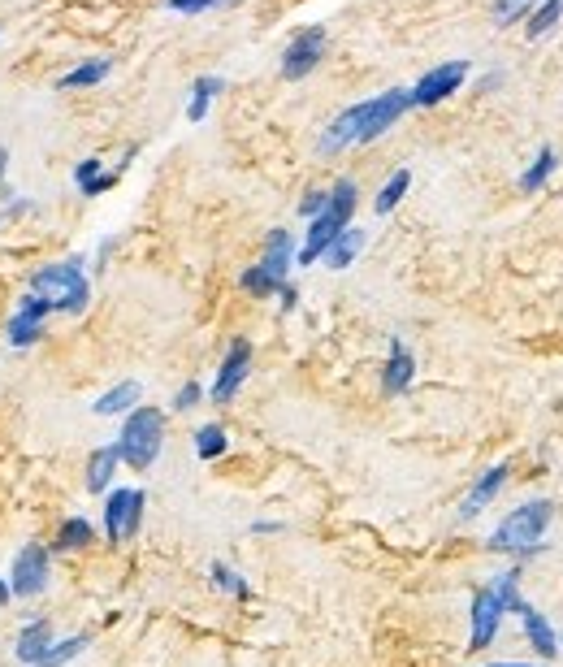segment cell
I'll use <instances>...</instances> for the list:
<instances>
[{
    "mask_svg": "<svg viewBox=\"0 0 563 667\" xmlns=\"http://www.w3.org/2000/svg\"><path fill=\"white\" fill-rule=\"evenodd\" d=\"M31 291L44 295L52 312H65V317H83L91 304V282L78 260H61V265H44L31 273Z\"/></svg>",
    "mask_w": 563,
    "mask_h": 667,
    "instance_id": "6da1fadb",
    "label": "cell"
},
{
    "mask_svg": "<svg viewBox=\"0 0 563 667\" xmlns=\"http://www.w3.org/2000/svg\"><path fill=\"white\" fill-rule=\"evenodd\" d=\"M117 455H122V464H130L135 473H148L156 464V455L165 447V412L156 408H135L126 412L122 421V434H117Z\"/></svg>",
    "mask_w": 563,
    "mask_h": 667,
    "instance_id": "7a4b0ae2",
    "label": "cell"
},
{
    "mask_svg": "<svg viewBox=\"0 0 563 667\" xmlns=\"http://www.w3.org/2000/svg\"><path fill=\"white\" fill-rule=\"evenodd\" d=\"M555 516V503L551 499H533L525 507H516L512 516H503V525L490 533V551H503V555H533L542 546V533L551 525Z\"/></svg>",
    "mask_w": 563,
    "mask_h": 667,
    "instance_id": "3957f363",
    "label": "cell"
},
{
    "mask_svg": "<svg viewBox=\"0 0 563 667\" xmlns=\"http://www.w3.org/2000/svg\"><path fill=\"white\" fill-rule=\"evenodd\" d=\"M356 182L343 178V182H334V191H330V204H325V213L321 217H312V226H308V239L304 247H299V265H317V260L325 256V247H330L338 239V230H347L351 226V213H356Z\"/></svg>",
    "mask_w": 563,
    "mask_h": 667,
    "instance_id": "277c9868",
    "label": "cell"
},
{
    "mask_svg": "<svg viewBox=\"0 0 563 667\" xmlns=\"http://www.w3.org/2000/svg\"><path fill=\"white\" fill-rule=\"evenodd\" d=\"M408 109H412V91H408V87H390V91H382V96H373V100H360V130H356V143L382 139L386 130L395 126Z\"/></svg>",
    "mask_w": 563,
    "mask_h": 667,
    "instance_id": "5b68a950",
    "label": "cell"
},
{
    "mask_svg": "<svg viewBox=\"0 0 563 667\" xmlns=\"http://www.w3.org/2000/svg\"><path fill=\"white\" fill-rule=\"evenodd\" d=\"M143 503H148V499H143V490H130V486L109 490V499H104V538H109L113 546L130 542L139 533Z\"/></svg>",
    "mask_w": 563,
    "mask_h": 667,
    "instance_id": "8992f818",
    "label": "cell"
},
{
    "mask_svg": "<svg viewBox=\"0 0 563 667\" xmlns=\"http://www.w3.org/2000/svg\"><path fill=\"white\" fill-rule=\"evenodd\" d=\"M48 572H52L48 551H44L39 542H26L22 551H18V559H13V577H9L13 598H35V594H44Z\"/></svg>",
    "mask_w": 563,
    "mask_h": 667,
    "instance_id": "52a82bcc",
    "label": "cell"
},
{
    "mask_svg": "<svg viewBox=\"0 0 563 667\" xmlns=\"http://www.w3.org/2000/svg\"><path fill=\"white\" fill-rule=\"evenodd\" d=\"M325 26H304V31H299L291 44H286V52H282V74L291 78H308L312 70H317L321 65V57H325Z\"/></svg>",
    "mask_w": 563,
    "mask_h": 667,
    "instance_id": "ba28073f",
    "label": "cell"
},
{
    "mask_svg": "<svg viewBox=\"0 0 563 667\" xmlns=\"http://www.w3.org/2000/svg\"><path fill=\"white\" fill-rule=\"evenodd\" d=\"M468 78V61H442L434 65L421 83L412 87V104H421V109H434V104H442L447 96H455V91L464 87Z\"/></svg>",
    "mask_w": 563,
    "mask_h": 667,
    "instance_id": "9c48e42d",
    "label": "cell"
},
{
    "mask_svg": "<svg viewBox=\"0 0 563 667\" xmlns=\"http://www.w3.org/2000/svg\"><path fill=\"white\" fill-rule=\"evenodd\" d=\"M247 373H252V343H247V338H234L226 360H221V369H217L213 403H230L234 395H239V386L247 382Z\"/></svg>",
    "mask_w": 563,
    "mask_h": 667,
    "instance_id": "30bf717a",
    "label": "cell"
},
{
    "mask_svg": "<svg viewBox=\"0 0 563 667\" xmlns=\"http://www.w3.org/2000/svg\"><path fill=\"white\" fill-rule=\"evenodd\" d=\"M503 611H507V603L499 598L494 585L477 590V598H473V637H468V650H486L494 642V633H499V624H503Z\"/></svg>",
    "mask_w": 563,
    "mask_h": 667,
    "instance_id": "8fae6325",
    "label": "cell"
},
{
    "mask_svg": "<svg viewBox=\"0 0 563 667\" xmlns=\"http://www.w3.org/2000/svg\"><path fill=\"white\" fill-rule=\"evenodd\" d=\"M52 317V304L44 295H26L22 304H18V312H13V321H9V343L13 347H31V343H39V334H44V321Z\"/></svg>",
    "mask_w": 563,
    "mask_h": 667,
    "instance_id": "7c38bea8",
    "label": "cell"
},
{
    "mask_svg": "<svg viewBox=\"0 0 563 667\" xmlns=\"http://www.w3.org/2000/svg\"><path fill=\"white\" fill-rule=\"evenodd\" d=\"M295 265V239H291V230H273L269 234V243H265V256H260V273L265 278H273L278 286H286V273H291Z\"/></svg>",
    "mask_w": 563,
    "mask_h": 667,
    "instance_id": "4fadbf2b",
    "label": "cell"
},
{
    "mask_svg": "<svg viewBox=\"0 0 563 667\" xmlns=\"http://www.w3.org/2000/svg\"><path fill=\"white\" fill-rule=\"evenodd\" d=\"M512 611H516L520 620H525V637H529V646L538 650L542 659H555V650H559V637H555V629H551V620H546L538 607H529L525 598H516V603H512Z\"/></svg>",
    "mask_w": 563,
    "mask_h": 667,
    "instance_id": "5bb4252c",
    "label": "cell"
},
{
    "mask_svg": "<svg viewBox=\"0 0 563 667\" xmlns=\"http://www.w3.org/2000/svg\"><path fill=\"white\" fill-rule=\"evenodd\" d=\"M503 486H507V464H494V468H486V473L477 477V486L468 490V499H464V507H460V516H464V520H473V516H477L481 507H486V503H490V499H494V494H499Z\"/></svg>",
    "mask_w": 563,
    "mask_h": 667,
    "instance_id": "9a60e30c",
    "label": "cell"
},
{
    "mask_svg": "<svg viewBox=\"0 0 563 667\" xmlns=\"http://www.w3.org/2000/svg\"><path fill=\"white\" fill-rule=\"evenodd\" d=\"M412 377H416V360H412V351L395 343L390 347V360H386V369H382V390L386 395H403V390L412 386Z\"/></svg>",
    "mask_w": 563,
    "mask_h": 667,
    "instance_id": "2e32d148",
    "label": "cell"
},
{
    "mask_svg": "<svg viewBox=\"0 0 563 667\" xmlns=\"http://www.w3.org/2000/svg\"><path fill=\"white\" fill-rule=\"evenodd\" d=\"M48 646H52V624H48V620H31V624H26V629L18 633V646H13V659L31 667L39 655H44Z\"/></svg>",
    "mask_w": 563,
    "mask_h": 667,
    "instance_id": "e0dca14e",
    "label": "cell"
},
{
    "mask_svg": "<svg viewBox=\"0 0 563 667\" xmlns=\"http://www.w3.org/2000/svg\"><path fill=\"white\" fill-rule=\"evenodd\" d=\"M109 70H113V61H109V57H91V61H83V65H74L70 74H61V78H57V91H83V87H96V83H104V78H109Z\"/></svg>",
    "mask_w": 563,
    "mask_h": 667,
    "instance_id": "ac0fdd59",
    "label": "cell"
},
{
    "mask_svg": "<svg viewBox=\"0 0 563 667\" xmlns=\"http://www.w3.org/2000/svg\"><path fill=\"white\" fill-rule=\"evenodd\" d=\"M364 252V230H356V226H347V230H338V239L325 247V265L330 269H347V265H356V256Z\"/></svg>",
    "mask_w": 563,
    "mask_h": 667,
    "instance_id": "d6986e66",
    "label": "cell"
},
{
    "mask_svg": "<svg viewBox=\"0 0 563 667\" xmlns=\"http://www.w3.org/2000/svg\"><path fill=\"white\" fill-rule=\"evenodd\" d=\"M117 464H122V455H117V447H100V451H91V460H87V490H91V494H104V490H109V486H113Z\"/></svg>",
    "mask_w": 563,
    "mask_h": 667,
    "instance_id": "ffe728a7",
    "label": "cell"
},
{
    "mask_svg": "<svg viewBox=\"0 0 563 667\" xmlns=\"http://www.w3.org/2000/svg\"><path fill=\"white\" fill-rule=\"evenodd\" d=\"M87 542H96V525H91L87 516H70V520H61V529H57V542H52V551H83Z\"/></svg>",
    "mask_w": 563,
    "mask_h": 667,
    "instance_id": "44dd1931",
    "label": "cell"
},
{
    "mask_svg": "<svg viewBox=\"0 0 563 667\" xmlns=\"http://www.w3.org/2000/svg\"><path fill=\"white\" fill-rule=\"evenodd\" d=\"M139 382H122L113 390H104V395L96 399V416H122V412H135L139 408Z\"/></svg>",
    "mask_w": 563,
    "mask_h": 667,
    "instance_id": "7402d4cb",
    "label": "cell"
},
{
    "mask_svg": "<svg viewBox=\"0 0 563 667\" xmlns=\"http://www.w3.org/2000/svg\"><path fill=\"white\" fill-rule=\"evenodd\" d=\"M408 187H412V174H408V169H395V174L386 178V187L377 191V200H373V213H377V217L395 213V208H399V200H403V195H408Z\"/></svg>",
    "mask_w": 563,
    "mask_h": 667,
    "instance_id": "603a6c76",
    "label": "cell"
},
{
    "mask_svg": "<svg viewBox=\"0 0 563 667\" xmlns=\"http://www.w3.org/2000/svg\"><path fill=\"white\" fill-rule=\"evenodd\" d=\"M226 87L217 74H204V78H195V87H191V104H187V122H204L208 117V104H213V96Z\"/></svg>",
    "mask_w": 563,
    "mask_h": 667,
    "instance_id": "cb8c5ba5",
    "label": "cell"
},
{
    "mask_svg": "<svg viewBox=\"0 0 563 667\" xmlns=\"http://www.w3.org/2000/svg\"><path fill=\"white\" fill-rule=\"evenodd\" d=\"M555 165H559V152L555 148H542L538 156H533V165L525 169V174H520V191H542L546 187V178L555 174Z\"/></svg>",
    "mask_w": 563,
    "mask_h": 667,
    "instance_id": "d4e9b609",
    "label": "cell"
},
{
    "mask_svg": "<svg viewBox=\"0 0 563 667\" xmlns=\"http://www.w3.org/2000/svg\"><path fill=\"white\" fill-rule=\"evenodd\" d=\"M87 650V637H65V642H52L44 655H39L31 667H65L70 659H78Z\"/></svg>",
    "mask_w": 563,
    "mask_h": 667,
    "instance_id": "484cf974",
    "label": "cell"
},
{
    "mask_svg": "<svg viewBox=\"0 0 563 667\" xmlns=\"http://www.w3.org/2000/svg\"><path fill=\"white\" fill-rule=\"evenodd\" d=\"M226 451H230V438H226V429H221V425L195 429V455H200V460H221Z\"/></svg>",
    "mask_w": 563,
    "mask_h": 667,
    "instance_id": "4316f807",
    "label": "cell"
},
{
    "mask_svg": "<svg viewBox=\"0 0 563 667\" xmlns=\"http://www.w3.org/2000/svg\"><path fill=\"white\" fill-rule=\"evenodd\" d=\"M559 18H563V0H542V5L533 9V18H529V39H542Z\"/></svg>",
    "mask_w": 563,
    "mask_h": 667,
    "instance_id": "83f0119b",
    "label": "cell"
},
{
    "mask_svg": "<svg viewBox=\"0 0 563 667\" xmlns=\"http://www.w3.org/2000/svg\"><path fill=\"white\" fill-rule=\"evenodd\" d=\"M213 585H217L221 594H230V598H247V594H252V590H247V581L234 568H226V564H213Z\"/></svg>",
    "mask_w": 563,
    "mask_h": 667,
    "instance_id": "f1b7e54d",
    "label": "cell"
},
{
    "mask_svg": "<svg viewBox=\"0 0 563 667\" xmlns=\"http://www.w3.org/2000/svg\"><path fill=\"white\" fill-rule=\"evenodd\" d=\"M538 0H494V26H516Z\"/></svg>",
    "mask_w": 563,
    "mask_h": 667,
    "instance_id": "f546056e",
    "label": "cell"
},
{
    "mask_svg": "<svg viewBox=\"0 0 563 667\" xmlns=\"http://www.w3.org/2000/svg\"><path fill=\"white\" fill-rule=\"evenodd\" d=\"M100 174H104L100 156H87V161H78V165H74V187H78V191H83V187H87V182H96Z\"/></svg>",
    "mask_w": 563,
    "mask_h": 667,
    "instance_id": "4dcf8cb0",
    "label": "cell"
},
{
    "mask_svg": "<svg viewBox=\"0 0 563 667\" xmlns=\"http://www.w3.org/2000/svg\"><path fill=\"white\" fill-rule=\"evenodd\" d=\"M200 399H204V386H200V382H187V386H182L178 395H174V408H178V412H191V408H200Z\"/></svg>",
    "mask_w": 563,
    "mask_h": 667,
    "instance_id": "1f68e13d",
    "label": "cell"
},
{
    "mask_svg": "<svg viewBox=\"0 0 563 667\" xmlns=\"http://www.w3.org/2000/svg\"><path fill=\"white\" fill-rule=\"evenodd\" d=\"M325 204H330V191H308L304 200H299V213H304V217L312 221V217H321V213H325Z\"/></svg>",
    "mask_w": 563,
    "mask_h": 667,
    "instance_id": "d6a6232c",
    "label": "cell"
},
{
    "mask_svg": "<svg viewBox=\"0 0 563 667\" xmlns=\"http://www.w3.org/2000/svg\"><path fill=\"white\" fill-rule=\"evenodd\" d=\"M213 5H217V0H169V9H174V13H204Z\"/></svg>",
    "mask_w": 563,
    "mask_h": 667,
    "instance_id": "836d02e7",
    "label": "cell"
},
{
    "mask_svg": "<svg viewBox=\"0 0 563 667\" xmlns=\"http://www.w3.org/2000/svg\"><path fill=\"white\" fill-rule=\"evenodd\" d=\"M278 299H282V308H295V299H299V291H295V286H291V282H286V286H282V291H278Z\"/></svg>",
    "mask_w": 563,
    "mask_h": 667,
    "instance_id": "e575fe53",
    "label": "cell"
},
{
    "mask_svg": "<svg viewBox=\"0 0 563 667\" xmlns=\"http://www.w3.org/2000/svg\"><path fill=\"white\" fill-rule=\"evenodd\" d=\"M252 533H282V525H278V520H256Z\"/></svg>",
    "mask_w": 563,
    "mask_h": 667,
    "instance_id": "d590c367",
    "label": "cell"
},
{
    "mask_svg": "<svg viewBox=\"0 0 563 667\" xmlns=\"http://www.w3.org/2000/svg\"><path fill=\"white\" fill-rule=\"evenodd\" d=\"M9 598H13V590H9V581H0V607H5V603H9Z\"/></svg>",
    "mask_w": 563,
    "mask_h": 667,
    "instance_id": "8d00e7d4",
    "label": "cell"
},
{
    "mask_svg": "<svg viewBox=\"0 0 563 667\" xmlns=\"http://www.w3.org/2000/svg\"><path fill=\"white\" fill-rule=\"evenodd\" d=\"M5 169H9V152L0 148V182H5Z\"/></svg>",
    "mask_w": 563,
    "mask_h": 667,
    "instance_id": "74e56055",
    "label": "cell"
},
{
    "mask_svg": "<svg viewBox=\"0 0 563 667\" xmlns=\"http://www.w3.org/2000/svg\"><path fill=\"white\" fill-rule=\"evenodd\" d=\"M490 667H533V663H490Z\"/></svg>",
    "mask_w": 563,
    "mask_h": 667,
    "instance_id": "f35d334b",
    "label": "cell"
},
{
    "mask_svg": "<svg viewBox=\"0 0 563 667\" xmlns=\"http://www.w3.org/2000/svg\"><path fill=\"white\" fill-rule=\"evenodd\" d=\"M217 5H243V0H217Z\"/></svg>",
    "mask_w": 563,
    "mask_h": 667,
    "instance_id": "ab89813d",
    "label": "cell"
}]
</instances>
